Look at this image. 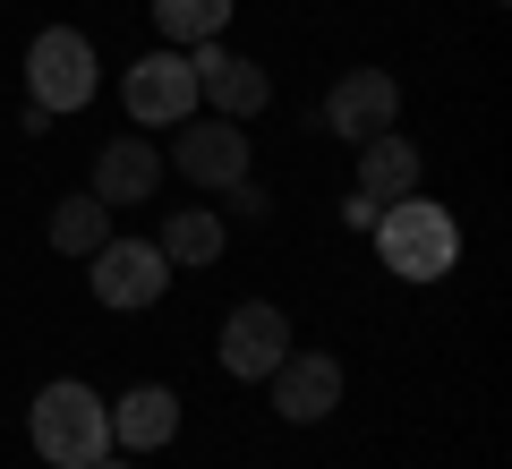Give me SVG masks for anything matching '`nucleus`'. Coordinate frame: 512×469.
Instances as JSON below:
<instances>
[{
	"mask_svg": "<svg viewBox=\"0 0 512 469\" xmlns=\"http://www.w3.org/2000/svg\"><path fill=\"white\" fill-rule=\"evenodd\" d=\"M282 359H291V316H282L274 299H248V307L222 316V367H231L239 384H265Z\"/></svg>",
	"mask_w": 512,
	"mask_h": 469,
	"instance_id": "obj_4",
	"label": "nucleus"
},
{
	"mask_svg": "<svg viewBox=\"0 0 512 469\" xmlns=\"http://www.w3.org/2000/svg\"><path fill=\"white\" fill-rule=\"evenodd\" d=\"M188 69H197V94L222 111V120H248V111H265V94H274L256 60L222 52V35H214V43H188Z\"/></svg>",
	"mask_w": 512,
	"mask_h": 469,
	"instance_id": "obj_9",
	"label": "nucleus"
},
{
	"mask_svg": "<svg viewBox=\"0 0 512 469\" xmlns=\"http://www.w3.org/2000/svg\"><path fill=\"white\" fill-rule=\"evenodd\" d=\"M154 26L171 43H214L231 26V0H154Z\"/></svg>",
	"mask_w": 512,
	"mask_h": 469,
	"instance_id": "obj_16",
	"label": "nucleus"
},
{
	"mask_svg": "<svg viewBox=\"0 0 512 469\" xmlns=\"http://www.w3.org/2000/svg\"><path fill=\"white\" fill-rule=\"evenodd\" d=\"M111 435H120L128 452L171 444V435H180V393H171V384H128L120 410H111Z\"/></svg>",
	"mask_w": 512,
	"mask_h": 469,
	"instance_id": "obj_12",
	"label": "nucleus"
},
{
	"mask_svg": "<svg viewBox=\"0 0 512 469\" xmlns=\"http://www.w3.org/2000/svg\"><path fill=\"white\" fill-rule=\"evenodd\" d=\"M265 384H274V410L291 418V427H316V418H333V401H342V359H325V350H291Z\"/></svg>",
	"mask_w": 512,
	"mask_h": 469,
	"instance_id": "obj_10",
	"label": "nucleus"
},
{
	"mask_svg": "<svg viewBox=\"0 0 512 469\" xmlns=\"http://www.w3.org/2000/svg\"><path fill=\"white\" fill-rule=\"evenodd\" d=\"M86 265H94V299L103 307H154L171 290V265L154 239H103Z\"/></svg>",
	"mask_w": 512,
	"mask_h": 469,
	"instance_id": "obj_5",
	"label": "nucleus"
},
{
	"mask_svg": "<svg viewBox=\"0 0 512 469\" xmlns=\"http://www.w3.org/2000/svg\"><path fill=\"white\" fill-rule=\"evenodd\" d=\"M393 120H402V86H393V69H350L342 86L325 94V128H333V137H350V145L384 137Z\"/></svg>",
	"mask_w": 512,
	"mask_h": 469,
	"instance_id": "obj_8",
	"label": "nucleus"
},
{
	"mask_svg": "<svg viewBox=\"0 0 512 469\" xmlns=\"http://www.w3.org/2000/svg\"><path fill=\"white\" fill-rule=\"evenodd\" d=\"M26 94H35V111H86L94 103V43L77 26H43L26 43Z\"/></svg>",
	"mask_w": 512,
	"mask_h": 469,
	"instance_id": "obj_3",
	"label": "nucleus"
},
{
	"mask_svg": "<svg viewBox=\"0 0 512 469\" xmlns=\"http://www.w3.org/2000/svg\"><path fill=\"white\" fill-rule=\"evenodd\" d=\"M188 111H197V69H188V52H146L128 69V120L137 128H180Z\"/></svg>",
	"mask_w": 512,
	"mask_h": 469,
	"instance_id": "obj_6",
	"label": "nucleus"
},
{
	"mask_svg": "<svg viewBox=\"0 0 512 469\" xmlns=\"http://www.w3.org/2000/svg\"><path fill=\"white\" fill-rule=\"evenodd\" d=\"M111 239V205L103 197H60L52 205V248L60 256H94Z\"/></svg>",
	"mask_w": 512,
	"mask_h": 469,
	"instance_id": "obj_15",
	"label": "nucleus"
},
{
	"mask_svg": "<svg viewBox=\"0 0 512 469\" xmlns=\"http://www.w3.org/2000/svg\"><path fill=\"white\" fill-rule=\"evenodd\" d=\"M26 435H35V452L52 469H94L111 452V401L94 393V384L60 376L35 393V410H26Z\"/></svg>",
	"mask_w": 512,
	"mask_h": 469,
	"instance_id": "obj_2",
	"label": "nucleus"
},
{
	"mask_svg": "<svg viewBox=\"0 0 512 469\" xmlns=\"http://www.w3.org/2000/svg\"><path fill=\"white\" fill-rule=\"evenodd\" d=\"M367 239H376V256H384V273H393V282H444V273H453V256H461V222L444 214V205H427L419 188H410V197H393V205H376Z\"/></svg>",
	"mask_w": 512,
	"mask_h": 469,
	"instance_id": "obj_1",
	"label": "nucleus"
},
{
	"mask_svg": "<svg viewBox=\"0 0 512 469\" xmlns=\"http://www.w3.org/2000/svg\"><path fill=\"white\" fill-rule=\"evenodd\" d=\"M222 205H231L239 222H265V188H248V180H231V188H222Z\"/></svg>",
	"mask_w": 512,
	"mask_h": 469,
	"instance_id": "obj_17",
	"label": "nucleus"
},
{
	"mask_svg": "<svg viewBox=\"0 0 512 469\" xmlns=\"http://www.w3.org/2000/svg\"><path fill=\"white\" fill-rule=\"evenodd\" d=\"M188 137L171 145V163H180V180L188 188H231V180H248V137H239V120H197V111H188Z\"/></svg>",
	"mask_w": 512,
	"mask_h": 469,
	"instance_id": "obj_7",
	"label": "nucleus"
},
{
	"mask_svg": "<svg viewBox=\"0 0 512 469\" xmlns=\"http://www.w3.org/2000/svg\"><path fill=\"white\" fill-rule=\"evenodd\" d=\"M94 469H128V461H111V452H103V461H94Z\"/></svg>",
	"mask_w": 512,
	"mask_h": 469,
	"instance_id": "obj_18",
	"label": "nucleus"
},
{
	"mask_svg": "<svg viewBox=\"0 0 512 469\" xmlns=\"http://www.w3.org/2000/svg\"><path fill=\"white\" fill-rule=\"evenodd\" d=\"M163 265H214L222 256V214H205V205H180V214L163 222Z\"/></svg>",
	"mask_w": 512,
	"mask_h": 469,
	"instance_id": "obj_14",
	"label": "nucleus"
},
{
	"mask_svg": "<svg viewBox=\"0 0 512 469\" xmlns=\"http://www.w3.org/2000/svg\"><path fill=\"white\" fill-rule=\"evenodd\" d=\"M154 188H163V154H154L146 137H111L103 154H94V188H86V197H103V205H146Z\"/></svg>",
	"mask_w": 512,
	"mask_h": 469,
	"instance_id": "obj_11",
	"label": "nucleus"
},
{
	"mask_svg": "<svg viewBox=\"0 0 512 469\" xmlns=\"http://www.w3.org/2000/svg\"><path fill=\"white\" fill-rule=\"evenodd\" d=\"M410 188H419V145L393 137V128H384V137H367V145H359V197L393 205V197H410Z\"/></svg>",
	"mask_w": 512,
	"mask_h": 469,
	"instance_id": "obj_13",
	"label": "nucleus"
}]
</instances>
